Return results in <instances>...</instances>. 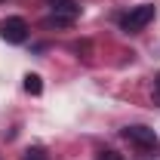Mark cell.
Returning <instances> with one entry per match:
<instances>
[{"label":"cell","instance_id":"ba28073f","mask_svg":"<svg viewBox=\"0 0 160 160\" xmlns=\"http://www.w3.org/2000/svg\"><path fill=\"white\" fill-rule=\"evenodd\" d=\"M25 160H46V157H43V151H28V157H25Z\"/></svg>","mask_w":160,"mask_h":160},{"label":"cell","instance_id":"8992f818","mask_svg":"<svg viewBox=\"0 0 160 160\" xmlns=\"http://www.w3.org/2000/svg\"><path fill=\"white\" fill-rule=\"evenodd\" d=\"M96 160H123V157H120L117 151H99V157H96Z\"/></svg>","mask_w":160,"mask_h":160},{"label":"cell","instance_id":"3957f363","mask_svg":"<svg viewBox=\"0 0 160 160\" xmlns=\"http://www.w3.org/2000/svg\"><path fill=\"white\" fill-rule=\"evenodd\" d=\"M0 37L6 43H25L28 40V22L22 16H9V19L0 22Z\"/></svg>","mask_w":160,"mask_h":160},{"label":"cell","instance_id":"6da1fadb","mask_svg":"<svg viewBox=\"0 0 160 160\" xmlns=\"http://www.w3.org/2000/svg\"><path fill=\"white\" fill-rule=\"evenodd\" d=\"M151 22H154V6L151 3H142V6H132L126 16H120V28L126 34H136L142 28H148Z\"/></svg>","mask_w":160,"mask_h":160},{"label":"cell","instance_id":"5b68a950","mask_svg":"<svg viewBox=\"0 0 160 160\" xmlns=\"http://www.w3.org/2000/svg\"><path fill=\"white\" fill-rule=\"evenodd\" d=\"M25 92H31V96H40V92H43L40 74H28V77H25Z\"/></svg>","mask_w":160,"mask_h":160},{"label":"cell","instance_id":"7a4b0ae2","mask_svg":"<svg viewBox=\"0 0 160 160\" xmlns=\"http://www.w3.org/2000/svg\"><path fill=\"white\" fill-rule=\"evenodd\" d=\"M123 139L132 142L139 151H157L160 148V139H157V132L151 126H126L123 129Z\"/></svg>","mask_w":160,"mask_h":160},{"label":"cell","instance_id":"52a82bcc","mask_svg":"<svg viewBox=\"0 0 160 160\" xmlns=\"http://www.w3.org/2000/svg\"><path fill=\"white\" fill-rule=\"evenodd\" d=\"M154 105L160 108V74L154 77Z\"/></svg>","mask_w":160,"mask_h":160},{"label":"cell","instance_id":"277c9868","mask_svg":"<svg viewBox=\"0 0 160 160\" xmlns=\"http://www.w3.org/2000/svg\"><path fill=\"white\" fill-rule=\"evenodd\" d=\"M49 12H52V19L74 22L80 16V3L77 0H49Z\"/></svg>","mask_w":160,"mask_h":160}]
</instances>
